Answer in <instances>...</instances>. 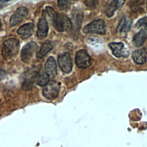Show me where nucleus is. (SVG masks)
Returning <instances> with one entry per match:
<instances>
[{
    "label": "nucleus",
    "mask_w": 147,
    "mask_h": 147,
    "mask_svg": "<svg viewBox=\"0 0 147 147\" xmlns=\"http://www.w3.org/2000/svg\"><path fill=\"white\" fill-rule=\"evenodd\" d=\"M71 2L68 1H58L57 5L59 9L63 11H68L70 8Z\"/></svg>",
    "instance_id": "412c9836"
},
{
    "label": "nucleus",
    "mask_w": 147,
    "mask_h": 147,
    "mask_svg": "<svg viewBox=\"0 0 147 147\" xmlns=\"http://www.w3.org/2000/svg\"><path fill=\"white\" fill-rule=\"evenodd\" d=\"M49 80V77L48 75L44 72H42L39 75L37 78V83L40 86H46Z\"/></svg>",
    "instance_id": "6ab92c4d"
},
{
    "label": "nucleus",
    "mask_w": 147,
    "mask_h": 147,
    "mask_svg": "<svg viewBox=\"0 0 147 147\" xmlns=\"http://www.w3.org/2000/svg\"><path fill=\"white\" fill-rule=\"evenodd\" d=\"M146 38V33L144 30H141L134 36L133 39V44L136 47H140L144 43Z\"/></svg>",
    "instance_id": "f3484780"
},
{
    "label": "nucleus",
    "mask_w": 147,
    "mask_h": 147,
    "mask_svg": "<svg viewBox=\"0 0 147 147\" xmlns=\"http://www.w3.org/2000/svg\"><path fill=\"white\" fill-rule=\"evenodd\" d=\"M1 28V20H0V29Z\"/></svg>",
    "instance_id": "393cba45"
},
{
    "label": "nucleus",
    "mask_w": 147,
    "mask_h": 147,
    "mask_svg": "<svg viewBox=\"0 0 147 147\" xmlns=\"http://www.w3.org/2000/svg\"><path fill=\"white\" fill-rule=\"evenodd\" d=\"M52 24L55 28L59 32L68 31L72 28V23L69 18L61 14H57Z\"/></svg>",
    "instance_id": "f03ea898"
},
{
    "label": "nucleus",
    "mask_w": 147,
    "mask_h": 147,
    "mask_svg": "<svg viewBox=\"0 0 147 147\" xmlns=\"http://www.w3.org/2000/svg\"><path fill=\"white\" fill-rule=\"evenodd\" d=\"M28 10L25 7H20L18 8L10 19V24L11 26H15L20 23L24 18L28 15Z\"/></svg>",
    "instance_id": "6e6552de"
},
{
    "label": "nucleus",
    "mask_w": 147,
    "mask_h": 147,
    "mask_svg": "<svg viewBox=\"0 0 147 147\" xmlns=\"http://www.w3.org/2000/svg\"><path fill=\"white\" fill-rule=\"evenodd\" d=\"M131 24V21L124 17L121 20V22L119 24L118 30L121 32H127L130 29Z\"/></svg>",
    "instance_id": "a211bd4d"
},
{
    "label": "nucleus",
    "mask_w": 147,
    "mask_h": 147,
    "mask_svg": "<svg viewBox=\"0 0 147 147\" xmlns=\"http://www.w3.org/2000/svg\"><path fill=\"white\" fill-rule=\"evenodd\" d=\"M75 63L79 68H86L90 66L91 58L86 50H79L76 53Z\"/></svg>",
    "instance_id": "39448f33"
},
{
    "label": "nucleus",
    "mask_w": 147,
    "mask_h": 147,
    "mask_svg": "<svg viewBox=\"0 0 147 147\" xmlns=\"http://www.w3.org/2000/svg\"><path fill=\"white\" fill-rule=\"evenodd\" d=\"M45 73L49 78H53L57 74V66L55 59L53 57H49L45 65Z\"/></svg>",
    "instance_id": "9b49d317"
},
{
    "label": "nucleus",
    "mask_w": 147,
    "mask_h": 147,
    "mask_svg": "<svg viewBox=\"0 0 147 147\" xmlns=\"http://www.w3.org/2000/svg\"><path fill=\"white\" fill-rule=\"evenodd\" d=\"M20 48L19 41L14 38L5 40L3 44L2 55L5 60H10L17 55Z\"/></svg>",
    "instance_id": "f257e3e1"
},
{
    "label": "nucleus",
    "mask_w": 147,
    "mask_h": 147,
    "mask_svg": "<svg viewBox=\"0 0 147 147\" xmlns=\"http://www.w3.org/2000/svg\"><path fill=\"white\" fill-rule=\"evenodd\" d=\"M6 76V72L4 70L0 69V80L3 79Z\"/></svg>",
    "instance_id": "b1692460"
},
{
    "label": "nucleus",
    "mask_w": 147,
    "mask_h": 147,
    "mask_svg": "<svg viewBox=\"0 0 147 147\" xmlns=\"http://www.w3.org/2000/svg\"><path fill=\"white\" fill-rule=\"evenodd\" d=\"M48 32V26L47 20L45 18H41L40 19L38 23L37 36L39 39H43L47 36Z\"/></svg>",
    "instance_id": "ddd939ff"
},
{
    "label": "nucleus",
    "mask_w": 147,
    "mask_h": 147,
    "mask_svg": "<svg viewBox=\"0 0 147 147\" xmlns=\"http://www.w3.org/2000/svg\"><path fill=\"white\" fill-rule=\"evenodd\" d=\"M43 14L46 17H48L49 20L52 22V24L55 18H56V17L57 16V13L55 12V11L53 10V9L49 6L46 7L45 10L43 12Z\"/></svg>",
    "instance_id": "aec40b11"
},
{
    "label": "nucleus",
    "mask_w": 147,
    "mask_h": 147,
    "mask_svg": "<svg viewBox=\"0 0 147 147\" xmlns=\"http://www.w3.org/2000/svg\"><path fill=\"white\" fill-rule=\"evenodd\" d=\"M34 25L33 23H28L22 25L17 30V33L23 38L26 39L29 38L33 33Z\"/></svg>",
    "instance_id": "f8f14e48"
},
{
    "label": "nucleus",
    "mask_w": 147,
    "mask_h": 147,
    "mask_svg": "<svg viewBox=\"0 0 147 147\" xmlns=\"http://www.w3.org/2000/svg\"><path fill=\"white\" fill-rule=\"evenodd\" d=\"M106 31V26L103 20H95L86 25L83 29V32L85 33H94L103 34H105Z\"/></svg>",
    "instance_id": "7ed1b4c3"
},
{
    "label": "nucleus",
    "mask_w": 147,
    "mask_h": 147,
    "mask_svg": "<svg viewBox=\"0 0 147 147\" xmlns=\"http://www.w3.org/2000/svg\"><path fill=\"white\" fill-rule=\"evenodd\" d=\"M125 3L123 1H109L106 8V13L107 16L111 17L113 15L114 12L121 6Z\"/></svg>",
    "instance_id": "4468645a"
},
{
    "label": "nucleus",
    "mask_w": 147,
    "mask_h": 147,
    "mask_svg": "<svg viewBox=\"0 0 147 147\" xmlns=\"http://www.w3.org/2000/svg\"><path fill=\"white\" fill-rule=\"evenodd\" d=\"M36 76V71H34V70L28 71V73L26 74L22 82V88L24 90H30L33 86Z\"/></svg>",
    "instance_id": "9d476101"
},
{
    "label": "nucleus",
    "mask_w": 147,
    "mask_h": 147,
    "mask_svg": "<svg viewBox=\"0 0 147 147\" xmlns=\"http://www.w3.org/2000/svg\"><path fill=\"white\" fill-rule=\"evenodd\" d=\"M58 63L63 72L68 74L71 71L72 63L70 55L68 53H64L60 55L58 57Z\"/></svg>",
    "instance_id": "0eeeda50"
},
{
    "label": "nucleus",
    "mask_w": 147,
    "mask_h": 147,
    "mask_svg": "<svg viewBox=\"0 0 147 147\" xmlns=\"http://www.w3.org/2000/svg\"><path fill=\"white\" fill-rule=\"evenodd\" d=\"M133 60L137 64H142L146 61V52L144 49L134 51L132 55Z\"/></svg>",
    "instance_id": "2eb2a0df"
},
{
    "label": "nucleus",
    "mask_w": 147,
    "mask_h": 147,
    "mask_svg": "<svg viewBox=\"0 0 147 147\" xmlns=\"http://www.w3.org/2000/svg\"><path fill=\"white\" fill-rule=\"evenodd\" d=\"M109 47L113 54L115 57H127L129 55L128 51L125 48L122 42H111L109 44Z\"/></svg>",
    "instance_id": "1a4fd4ad"
},
{
    "label": "nucleus",
    "mask_w": 147,
    "mask_h": 147,
    "mask_svg": "<svg viewBox=\"0 0 147 147\" xmlns=\"http://www.w3.org/2000/svg\"><path fill=\"white\" fill-rule=\"evenodd\" d=\"M37 49V44L35 41H31L25 45L22 49L21 57L22 61L29 63L33 57Z\"/></svg>",
    "instance_id": "20e7f679"
},
{
    "label": "nucleus",
    "mask_w": 147,
    "mask_h": 147,
    "mask_svg": "<svg viewBox=\"0 0 147 147\" xmlns=\"http://www.w3.org/2000/svg\"><path fill=\"white\" fill-rule=\"evenodd\" d=\"M146 6H147V5H146Z\"/></svg>",
    "instance_id": "a878e982"
},
{
    "label": "nucleus",
    "mask_w": 147,
    "mask_h": 147,
    "mask_svg": "<svg viewBox=\"0 0 147 147\" xmlns=\"http://www.w3.org/2000/svg\"><path fill=\"white\" fill-rule=\"evenodd\" d=\"M136 26L138 29H144L147 30V17L139 20L137 21Z\"/></svg>",
    "instance_id": "4be33fe9"
},
{
    "label": "nucleus",
    "mask_w": 147,
    "mask_h": 147,
    "mask_svg": "<svg viewBox=\"0 0 147 147\" xmlns=\"http://www.w3.org/2000/svg\"><path fill=\"white\" fill-rule=\"evenodd\" d=\"M84 2L88 7H94L98 3V2L96 1H86Z\"/></svg>",
    "instance_id": "5701e85b"
},
{
    "label": "nucleus",
    "mask_w": 147,
    "mask_h": 147,
    "mask_svg": "<svg viewBox=\"0 0 147 147\" xmlns=\"http://www.w3.org/2000/svg\"><path fill=\"white\" fill-rule=\"evenodd\" d=\"M53 44L52 42L47 41L42 44L41 48L37 54V57L39 59L44 57L49 52L53 49Z\"/></svg>",
    "instance_id": "dca6fc26"
},
{
    "label": "nucleus",
    "mask_w": 147,
    "mask_h": 147,
    "mask_svg": "<svg viewBox=\"0 0 147 147\" xmlns=\"http://www.w3.org/2000/svg\"><path fill=\"white\" fill-rule=\"evenodd\" d=\"M59 83L55 81L50 82L44 88L42 94L44 96L48 99H53L56 98L59 94Z\"/></svg>",
    "instance_id": "423d86ee"
}]
</instances>
